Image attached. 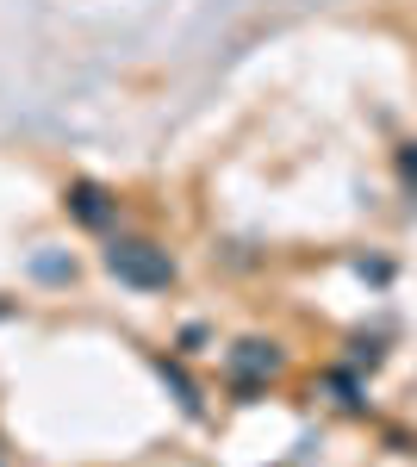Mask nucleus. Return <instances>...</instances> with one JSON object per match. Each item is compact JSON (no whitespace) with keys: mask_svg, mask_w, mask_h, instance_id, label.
Instances as JSON below:
<instances>
[{"mask_svg":"<svg viewBox=\"0 0 417 467\" xmlns=\"http://www.w3.org/2000/svg\"><path fill=\"white\" fill-rule=\"evenodd\" d=\"M106 275L119 281V287L131 293H169L181 281V268H174V255L156 244V237H112L106 244Z\"/></svg>","mask_w":417,"mask_h":467,"instance_id":"nucleus-1","label":"nucleus"},{"mask_svg":"<svg viewBox=\"0 0 417 467\" xmlns=\"http://www.w3.org/2000/svg\"><path fill=\"white\" fill-rule=\"evenodd\" d=\"M63 206H69V218L88 224V231H106V224L119 218V200H112V187H100V181H69Z\"/></svg>","mask_w":417,"mask_h":467,"instance_id":"nucleus-2","label":"nucleus"},{"mask_svg":"<svg viewBox=\"0 0 417 467\" xmlns=\"http://www.w3.org/2000/svg\"><path fill=\"white\" fill-rule=\"evenodd\" d=\"M231 374H237V393L249 387V374H280L275 343H237V356H231Z\"/></svg>","mask_w":417,"mask_h":467,"instance_id":"nucleus-3","label":"nucleus"},{"mask_svg":"<svg viewBox=\"0 0 417 467\" xmlns=\"http://www.w3.org/2000/svg\"><path fill=\"white\" fill-rule=\"evenodd\" d=\"M156 368H162V380H174V393H181V405H187V411H200V387H193V380H187V374H181V361H156Z\"/></svg>","mask_w":417,"mask_h":467,"instance_id":"nucleus-4","label":"nucleus"},{"mask_svg":"<svg viewBox=\"0 0 417 467\" xmlns=\"http://www.w3.org/2000/svg\"><path fill=\"white\" fill-rule=\"evenodd\" d=\"M392 162H399V181L417 193V144H399V156H392Z\"/></svg>","mask_w":417,"mask_h":467,"instance_id":"nucleus-5","label":"nucleus"}]
</instances>
